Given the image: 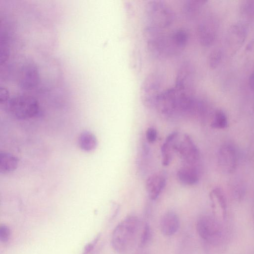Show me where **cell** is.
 <instances>
[{
	"label": "cell",
	"instance_id": "11",
	"mask_svg": "<svg viewBox=\"0 0 254 254\" xmlns=\"http://www.w3.org/2000/svg\"><path fill=\"white\" fill-rule=\"evenodd\" d=\"M179 227V218L175 212L169 211L164 214L161 220L160 228L164 235L170 236L175 234Z\"/></svg>",
	"mask_w": 254,
	"mask_h": 254
},
{
	"label": "cell",
	"instance_id": "5",
	"mask_svg": "<svg viewBox=\"0 0 254 254\" xmlns=\"http://www.w3.org/2000/svg\"><path fill=\"white\" fill-rule=\"evenodd\" d=\"M162 76L157 72L151 73L144 80L141 86L142 100L146 106L154 107L163 83Z\"/></svg>",
	"mask_w": 254,
	"mask_h": 254
},
{
	"label": "cell",
	"instance_id": "8",
	"mask_svg": "<svg viewBox=\"0 0 254 254\" xmlns=\"http://www.w3.org/2000/svg\"><path fill=\"white\" fill-rule=\"evenodd\" d=\"M248 33V27L242 23L233 25L226 37V45L229 52L234 54L244 42Z\"/></svg>",
	"mask_w": 254,
	"mask_h": 254
},
{
	"label": "cell",
	"instance_id": "3",
	"mask_svg": "<svg viewBox=\"0 0 254 254\" xmlns=\"http://www.w3.org/2000/svg\"><path fill=\"white\" fill-rule=\"evenodd\" d=\"M196 230L199 236L212 245H218L223 238V230L218 221L213 216H201L196 223Z\"/></svg>",
	"mask_w": 254,
	"mask_h": 254
},
{
	"label": "cell",
	"instance_id": "12",
	"mask_svg": "<svg viewBox=\"0 0 254 254\" xmlns=\"http://www.w3.org/2000/svg\"><path fill=\"white\" fill-rule=\"evenodd\" d=\"M210 198L215 212L225 219L227 213V204L222 190L218 188L214 189L210 193Z\"/></svg>",
	"mask_w": 254,
	"mask_h": 254
},
{
	"label": "cell",
	"instance_id": "10",
	"mask_svg": "<svg viewBox=\"0 0 254 254\" xmlns=\"http://www.w3.org/2000/svg\"><path fill=\"white\" fill-rule=\"evenodd\" d=\"M166 177L162 173H156L150 176L146 182V190L149 198L156 199L166 185Z\"/></svg>",
	"mask_w": 254,
	"mask_h": 254
},
{
	"label": "cell",
	"instance_id": "18",
	"mask_svg": "<svg viewBox=\"0 0 254 254\" xmlns=\"http://www.w3.org/2000/svg\"><path fill=\"white\" fill-rule=\"evenodd\" d=\"M228 124L227 118L225 113L221 110L216 111L211 123V127L214 128L222 129Z\"/></svg>",
	"mask_w": 254,
	"mask_h": 254
},
{
	"label": "cell",
	"instance_id": "26",
	"mask_svg": "<svg viewBox=\"0 0 254 254\" xmlns=\"http://www.w3.org/2000/svg\"><path fill=\"white\" fill-rule=\"evenodd\" d=\"M136 254H144V253H137Z\"/></svg>",
	"mask_w": 254,
	"mask_h": 254
},
{
	"label": "cell",
	"instance_id": "9",
	"mask_svg": "<svg viewBox=\"0 0 254 254\" xmlns=\"http://www.w3.org/2000/svg\"><path fill=\"white\" fill-rule=\"evenodd\" d=\"M193 68L188 62L184 63L181 66L176 79L175 87L190 93L193 80Z\"/></svg>",
	"mask_w": 254,
	"mask_h": 254
},
{
	"label": "cell",
	"instance_id": "24",
	"mask_svg": "<svg viewBox=\"0 0 254 254\" xmlns=\"http://www.w3.org/2000/svg\"><path fill=\"white\" fill-rule=\"evenodd\" d=\"M99 237H97L92 242L89 243L84 248V252L82 254H88L94 248L95 243L98 241Z\"/></svg>",
	"mask_w": 254,
	"mask_h": 254
},
{
	"label": "cell",
	"instance_id": "19",
	"mask_svg": "<svg viewBox=\"0 0 254 254\" xmlns=\"http://www.w3.org/2000/svg\"><path fill=\"white\" fill-rule=\"evenodd\" d=\"M223 57V52L219 49H215L211 51L208 57V64L212 68H215L222 62Z\"/></svg>",
	"mask_w": 254,
	"mask_h": 254
},
{
	"label": "cell",
	"instance_id": "13",
	"mask_svg": "<svg viewBox=\"0 0 254 254\" xmlns=\"http://www.w3.org/2000/svg\"><path fill=\"white\" fill-rule=\"evenodd\" d=\"M179 181L185 185L191 186L196 184L199 180V174L194 166H187L181 168L177 172Z\"/></svg>",
	"mask_w": 254,
	"mask_h": 254
},
{
	"label": "cell",
	"instance_id": "14",
	"mask_svg": "<svg viewBox=\"0 0 254 254\" xmlns=\"http://www.w3.org/2000/svg\"><path fill=\"white\" fill-rule=\"evenodd\" d=\"M179 133L174 131L171 133L166 137L164 142L161 147L162 156V164L164 166L168 165L172 159L173 150H174V145L175 140L178 136Z\"/></svg>",
	"mask_w": 254,
	"mask_h": 254
},
{
	"label": "cell",
	"instance_id": "4",
	"mask_svg": "<svg viewBox=\"0 0 254 254\" xmlns=\"http://www.w3.org/2000/svg\"><path fill=\"white\" fill-rule=\"evenodd\" d=\"M174 149L181 158L190 166H194V165L199 159L198 148L187 134H184L181 139L177 137L174 143Z\"/></svg>",
	"mask_w": 254,
	"mask_h": 254
},
{
	"label": "cell",
	"instance_id": "15",
	"mask_svg": "<svg viewBox=\"0 0 254 254\" xmlns=\"http://www.w3.org/2000/svg\"><path fill=\"white\" fill-rule=\"evenodd\" d=\"M18 165V160L12 154L6 152L0 153V173L5 174L13 172Z\"/></svg>",
	"mask_w": 254,
	"mask_h": 254
},
{
	"label": "cell",
	"instance_id": "21",
	"mask_svg": "<svg viewBox=\"0 0 254 254\" xmlns=\"http://www.w3.org/2000/svg\"><path fill=\"white\" fill-rule=\"evenodd\" d=\"M10 237V230L8 226L4 224L0 225V241L6 243Z\"/></svg>",
	"mask_w": 254,
	"mask_h": 254
},
{
	"label": "cell",
	"instance_id": "16",
	"mask_svg": "<svg viewBox=\"0 0 254 254\" xmlns=\"http://www.w3.org/2000/svg\"><path fill=\"white\" fill-rule=\"evenodd\" d=\"M78 143L82 150L91 152L96 148L98 145V140L94 134L86 130L80 134L78 139Z\"/></svg>",
	"mask_w": 254,
	"mask_h": 254
},
{
	"label": "cell",
	"instance_id": "7",
	"mask_svg": "<svg viewBox=\"0 0 254 254\" xmlns=\"http://www.w3.org/2000/svg\"><path fill=\"white\" fill-rule=\"evenodd\" d=\"M217 26L214 19L211 16L203 18L198 25L197 32L198 41L203 46L213 44L217 36Z\"/></svg>",
	"mask_w": 254,
	"mask_h": 254
},
{
	"label": "cell",
	"instance_id": "17",
	"mask_svg": "<svg viewBox=\"0 0 254 254\" xmlns=\"http://www.w3.org/2000/svg\"><path fill=\"white\" fill-rule=\"evenodd\" d=\"M206 2L204 0H188L183 6V12L189 18H193L197 15L200 8Z\"/></svg>",
	"mask_w": 254,
	"mask_h": 254
},
{
	"label": "cell",
	"instance_id": "2",
	"mask_svg": "<svg viewBox=\"0 0 254 254\" xmlns=\"http://www.w3.org/2000/svg\"><path fill=\"white\" fill-rule=\"evenodd\" d=\"M147 8V32L151 37L160 34L163 29L173 23L174 12L163 1H152Z\"/></svg>",
	"mask_w": 254,
	"mask_h": 254
},
{
	"label": "cell",
	"instance_id": "1",
	"mask_svg": "<svg viewBox=\"0 0 254 254\" xmlns=\"http://www.w3.org/2000/svg\"><path fill=\"white\" fill-rule=\"evenodd\" d=\"M140 226L139 219L134 215L128 216L120 222L112 235L111 244L114 251L120 254L129 252L136 243Z\"/></svg>",
	"mask_w": 254,
	"mask_h": 254
},
{
	"label": "cell",
	"instance_id": "25",
	"mask_svg": "<svg viewBox=\"0 0 254 254\" xmlns=\"http://www.w3.org/2000/svg\"><path fill=\"white\" fill-rule=\"evenodd\" d=\"M249 84L251 89L254 91V71H253L249 76Z\"/></svg>",
	"mask_w": 254,
	"mask_h": 254
},
{
	"label": "cell",
	"instance_id": "23",
	"mask_svg": "<svg viewBox=\"0 0 254 254\" xmlns=\"http://www.w3.org/2000/svg\"><path fill=\"white\" fill-rule=\"evenodd\" d=\"M146 139L147 141L151 143H154L157 137V131L154 127H148L146 131Z\"/></svg>",
	"mask_w": 254,
	"mask_h": 254
},
{
	"label": "cell",
	"instance_id": "6",
	"mask_svg": "<svg viewBox=\"0 0 254 254\" xmlns=\"http://www.w3.org/2000/svg\"><path fill=\"white\" fill-rule=\"evenodd\" d=\"M217 161L222 172L230 174L235 171L237 166L238 154L233 144L227 142L221 145L218 152Z\"/></svg>",
	"mask_w": 254,
	"mask_h": 254
},
{
	"label": "cell",
	"instance_id": "20",
	"mask_svg": "<svg viewBox=\"0 0 254 254\" xmlns=\"http://www.w3.org/2000/svg\"><path fill=\"white\" fill-rule=\"evenodd\" d=\"M151 238V230L147 223L143 226L139 240V246L144 247L149 242Z\"/></svg>",
	"mask_w": 254,
	"mask_h": 254
},
{
	"label": "cell",
	"instance_id": "22",
	"mask_svg": "<svg viewBox=\"0 0 254 254\" xmlns=\"http://www.w3.org/2000/svg\"><path fill=\"white\" fill-rule=\"evenodd\" d=\"M233 197L237 200H241L245 194L244 188L241 184L238 183L233 188Z\"/></svg>",
	"mask_w": 254,
	"mask_h": 254
}]
</instances>
